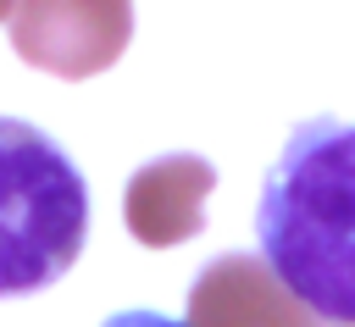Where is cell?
<instances>
[{
    "mask_svg": "<svg viewBox=\"0 0 355 327\" xmlns=\"http://www.w3.org/2000/svg\"><path fill=\"white\" fill-rule=\"evenodd\" d=\"M89 238V188L33 122L0 116V299L61 283Z\"/></svg>",
    "mask_w": 355,
    "mask_h": 327,
    "instance_id": "7a4b0ae2",
    "label": "cell"
},
{
    "mask_svg": "<svg viewBox=\"0 0 355 327\" xmlns=\"http://www.w3.org/2000/svg\"><path fill=\"white\" fill-rule=\"evenodd\" d=\"M266 272L333 327H355V122L311 116L261 183Z\"/></svg>",
    "mask_w": 355,
    "mask_h": 327,
    "instance_id": "6da1fadb",
    "label": "cell"
},
{
    "mask_svg": "<svg viewBox=\"0 0 355 327\" xmlns=\"http://www.w3.org/2000/svg\"><path fill=\"white\" fill-rule=\"evenodd\" d=\"M11 6H17V0H0V22H6V17H11Z\"/></svg>",
    "mask_w": 355,
    "mask_h": 327,
    "instance_id": "52a82bcc",
    "label": "cell"
},
{
    "mask_svg": "<svg viewBox=\"0 0 355 327\" xmlns=\"http://www.w3.org/2000/svg\"><path fill=\"white\" fill-rule=\"evenodd\" d=\"M189 327H322L261 255H216L189 288Z\"/></svg>",
    "mask_w": 355,
    "mask_h": 327,
    "instance_id": "277c9868",
    "label": "cell"
},
{
    "mask_svg": "<svg viewBox=\"0 0 355 327\" xmlns=\"http://www.w3.org/2000/svg\"><path fill=\"white\" fill-rule=\"evenodd\" d=\"M11 50L67 83L105 72L133 39V0H17Z\"/></svg>",
    "mask_w": 355,
    "mask_h": 327,
    "instance_id": "3957f363",
    "label": "cell"
},
{
    "mask_svg": "<svg viewBox=\"0 0 355 327\" xmlns=\"http://www.w3.org/2000/svg\"><path fill=\"white\" fill-rule=\"evenodd\" d=\"M105 327H189V321H172V316H161V310H116Z\"/></svg>",
    "mask_w": 355,
    "mask_h": 327,
    "instance_id": "8992f818",
    "label": "cell"
},
{
    "mask_svg": "<svg viewBox=\"0 0 355 327\" xmlns=\"http://www.w3.org/2000/svg\"><path fill=\"white\" fill-rule=\"evenodd\" d=\"M216 188V166L205 155H161L128 177L122 216L128 233L150 249H172L205 227V194Z\"/></svg>",
    "mask_w": 355,
    "mask_h": 327,
    "instance_id": "5b68a950",
    "label": "cell"
}]
</instances>
